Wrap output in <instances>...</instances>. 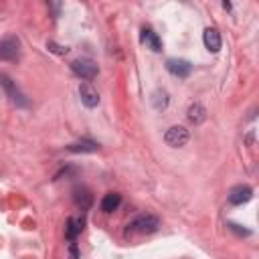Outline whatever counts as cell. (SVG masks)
<instances>
[{"instance_id": "2", "label": "cell", "mask_w": 259, "mask_h": 259, "mask_svg": "<svg viewBox=\"0 0 259 259\" xmlns=\"http://www.w3.org/2000/svg\"><path fill=\"white\" fill-rule=\"evenodd\" d=\"M71 71L75 73L77 77L85 79V81H91V79H96L97 77V73H99V67L96 65V61H91L87 57H79L75 61H71Z\"/></svg>"}, {"instance_id": "5", "label": "cell", "mask_w": 259, "mask_h": 259, "mask_svg": "<svg viewBox=\"0 0 259 259\" xmlns=\"http://www.w3.org/2000/svg\"><path fill=\"white\" fill-rule=\"evenodd\" d=\"M164 142L168 144L170 148H182L184 144L189 142V130H184L182 126H172V128L166 130Z\"/></svg>"}, {"instance_id": "6", "label": "cell", "mask_w": 259, "mask_h": 259, "mask_svg": "<svg viewBox=\"0 0 259 259\" xmlns=\"http://www.w3.org/2000/svg\"><path fill=\"white\" fill-rule=\"evenodd\" d=\"M253 198V189L249 187V184H237V187H233L229 191V202L231 205H245V202H249Z\"/></svg>"}, {"instance_id": "15", "label": "cell", "mask_w": 259, "mask_h": 259, "mask_svg": "<svg viewBox=\"0 0 259 259\" xmlns=\"http://www.w3.org/2000/svg\"><path fill=\"white\" fill-rule=\"evenodd\" d=\"M83 231V219H69L67 221V227H65V237L69 241H75V237Z\"/></svg>"}, {"instance_id": "12", "label": "cell", "mask_w": 259, "mask_h": 259, "mask_svg": "<svg viewBox=\"0 0 259 259\" xmlns=\"http://www.w3.org/2000/svg\"><path fill=\"white\" fill-rule=\"evenodd\" d=\"M67 150H69V152H97V150H99V144L94 142V140L83 138V140H79V142L69 144Z\"/></svg>"}, {"instance_id": "16", "label": "cell", "mask_w": 259, "mask_h": 259, "mask_svg": "<svg viewBox=\"0 0 259 259\" xmlns=\"http://www.w3.org/2000/svg\"><path fill=\"white\" fill-rule=\"evenodd\" d=\"M152 105L156 109H164L166 105H168V94L166 91H154V96H152Z\"/></svg>"}, {"instance_id": "13", "label": "cell", "mask_w": 259, "mask_h": 259, "mask_svg": "<svg viewBox=\"0 0 259 259\" xmlns=\"http://www.w3.org/2000/svg\"><path fill=\"white\" fill-rule=\"evenodd\" d=\"M187 118H189V122H191V124L198 126V124H202V122L207 120V109L202 107L200 103H193V105L189 107V114H187Z\"/></svg>"}, {"instance_id": "3", "label": "cell", "mask_w": 259, "mask_h": 259, "mask_svg": "<svg viewBox=\"0 0 259 259\" xmlns=\"http://www.w3.org/2000/svg\"><path fill=\"white\" fill-rule=\"evenodd\" d=\"M18 57H21V41H18V36H14V34L4 36V39L0 41V59L16 61Z\"/></svg>"}, {"instance_id": "7", "label": "cell", "mask_w": 259, "mask_h": 259, "mask_svg": "<svg viewBox=\"0 0 259 259\" xmlns=\"http://www.w3.org/2000/svg\"><path fill=\"white\" fill-rule=\"evenodd\" d=\"M79 96H81V103L89 109H94L99 105V94H97V89L91 85L89 81H83L79 85Z\"/></svg>"}, {"instance_id": "10", "label": "cell", "mask_w": 259, "mask_h": 259, "mask_svg": "<svg viewBox=\"0 0 259 259\" xmlns=\"http://www.w3.org/2000/svg\"><path fill=\"white\" fill-rule=\"evenodd\" d=\"M202 43L211 53H219L221 51V34L217 29H207L202 32Z\"/></svg>"}, {"instance_id": "1", "label": "cell", "mask_w": 259, "mask_h": 259, "mask_svg": "<svg viewBox=\"0 0 259 259\" xmlns=\"http://www.w3.org/2000/svg\"><path fill=\"white\" fill-rule=\"evenodd\" d=\"M160 227V219L154 215H142L136 217L132 223H128L126 227V235H150L156 233Z\"/></svg>"}, {"instance_id": "18", "label": "cell", "mask_w": 259, "mask_h": 259, "mask_svg": "<svg viewBox=\"0 0 259 259\" xmlns=\"http://www.w3.org/2000/svg\"><path fill=\"white\" fill-rule=\"evenodd\" d=\"M229 227L237 233V235H249L251 231H247V229H241V225H235V223H229Z\"/></svg>"}, {"instance_id": "8", "label": "cell", "mask_w": 259, "mask_h": 259, "mask_svg": "<svg viewBox=\"0 0 259 259\" xmlns=\"http://www.w3.org/2000/svg\"><path fill=\"white\" fill-rule=\"evenodd\" d=\"M166 69H168L174 77H180V79H187L193 71V63L187 61V59H168L166 61Z\"/></svg>"}, {"instance_id": "20", "label": "cell", "mask_w": 259, "mask_h": 259, "mask_svg": "<svg viewBox=\"0 0 259 259\" xmlns=\"http://www.w3.org/2000/svg\"><path fill=\"white\" fill-rule=\"evenodd\" d=\"M223 8H225V10H231V2H223Z\"/></svg>"}, {"instance_id": "14", "label": "cell", "mask_w": 259, "mask_h": 259, "mask_svg": "<svg viewBox=\"0 0 259 259\" xmlns=\"http://www.w3.org/2000/svg\"><path fill=\"white\" fill-rule=\"evenodd\" d=\"M122 205V196L118 193H107L101 200V211L103 213H114Z\"/></svg>"}, {"instance_id": "9", "label": "cell", "mask_w": 259, "mask_h": 259, "mask_svg": "<svg viewBox=\"0 0 259 259\" xmlns=\"http://www.w3.org/2000/svg\"><path fill=\"white\" fill-rule=\"evenodd\" d=\"M140 41H142V45H146L148 49H152L154 53H160V51H162V41L158 39V34H156L152 29L144 27L142 32H140Z\"/></svg>"}, {"instance_id": "4", "label": "cell", "mask_w": 259, "mask_h": 259, "mask_svg": "<svg viewBox=\"0 0 259 259\" xmlns=\"http://www.w3.org/2000/svg\"><path fill=\"white\" fill-rule=\"evenodd\" d=\"M0 83H2V87H4V91H6L8 99H10L16 107H29V99L23 96V91L16 87V83H14L8 75H0Z\"/></svg>"}, {"instance_id": "11", "label": "cell", "mask_w": 259, "mask_h": 259, "mask_svg": "<svg viewBox=\"0 0 259 259\" xmlns=\"http://www.w3.org/2000/svg\"><path fill=\"white\" fill-rule=\"evenodd\" d=\"M73 198H75V205L81 209V211H87L91 207V202H94V194H91L87 189H75L73 191Z\"/></svg>"}, {"instance_id": "17", "label": "cell", "mask_w": 259, "mask_h": 259, "mask_svg": "<svg viewBox=\"0 0 259 259\" xmlns=\"http://www.w3.org/2000/svg\"><path fill=\"white\" fill-rule=\"evenodd\" d=\"M47 49L53 51V53H57V55H65V53L69 51V47H61V45H57L55 41H49V43H47Z\"/></svg>"}, {"instance_id": "19", "label": "cell", "mask_w": 259, "mask_h": 259, "mask_svg": "<svg viewBox=\"0 0 259 259\" xmlns=\"http://www.w3.org/2000/svg\"><path fill=\"white\" fill-rule=\"evenodd\" d=\"M69 253H71V259H79V253H77V245H75V243L69 245Z\"/></svg>"}]
</instances>
